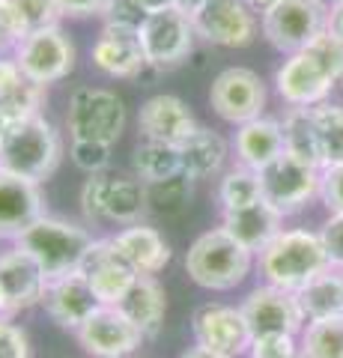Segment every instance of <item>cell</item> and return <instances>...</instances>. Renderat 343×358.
<instances>
[{
  "mask_svg": "<svg viewBox=\"0 0 343 358\" xmlns=\"http://www.w3.org/2000/svg\"><path fill=\"white\" fill-rule=\"evenodd\" d=\"M63 162V138L57 126L42 114L21 120L0 134V171L48 182Z\"/></svg>",
  "mask_w": 343,
  "mask_h": 358,
  "instance_id": "obj_1",
  "label": "cell"
},
{
  "mask_svg": "<svg viewBox=\"0 0 343 358\" xmlns=\"http://www.w3.org/2000/svg\"><path fill=\"white\" fill-rule=\"evenodd\" d=\"M260 275L265 278V284L290 289L298 293L302 287H307L316 275H323L326 268H331L328 251L319 233L311 230H281L265 248L260 251Z\"/></svg>",
  "mask_w": 343,
  "mask_h": 358,
  "instance_id": "obj_2",
  "label": "cell"
},
{
  "mask_svg": "<svg viewBox=\"0 0 343 358\" xmlns=\"http://www.w3.org/2000/svg\"><path fill=\"white\" fill-rule=\"evenodd\" d=\"M251 251L242 242H236L224 227H212L200 233L185 254V272L188 278L215 293L236 289L251 272Z\"/></svg>",
  "mask_w": 343,
  "mask_h": 358,
  "instance_id": "obj_3",
  "label": "cell"
},
{
  "mask_svg": "<svg viewBox=\"0 0 343 358\" xmlns=\"http://www.w3.org/2000/svg\"><path fill=\"white\" fill-rule=\"evenodd\" d=\"M93 245V233L75 221L42 215L33 227H27L15 239V248L27 251L33 260L42 266L48 281L63 275H72L81 268L87 248Z\"/></svg>",
  "mask_w": 343,
  "mask_h": 358,
  "instance_id": "obj_4",
  "label": "cell"
},
{
  "mask_svg": "<svg viewBox=\"0 0 343 358\" xmlns=\"http://www.w3.org/2000/svg\"><path fill=\"white\" fill-rule=\"evenodd\" d=\"M126 120L123 99L105 87H78L66 110V129L72 141H98L110 147L123 138Z\"/></svg>",
  "mask_w": 343,
  "mask_h": 358,
  "instance_id": "obj_5",
  "label": "cell"
},
{
  "mask_svg": "<svg viewBox=\"0 0 343 358\" xmlns=\"http://www.w3.org/2000/svg\"><path fill=\"white\" fill-rule=\"evenodd\" d=\"M257 173H260L263 200L272 203L281 215H295V212H302L314 197H319L323 171L298 162L290 152L278 155L272 164H265Z\"/></svg>",
  "mask_w": 343,
  "mask_h": 358,
  "instance_id": "obj_6",
  "label": "cell"
},
{
  "mask_svg": "<svg viewBox=\"0 0 343 358\" xmlns=\"http://www.w3.org/2000/svg\"><path fill=\"white\" fill-rule=\"evenodd\" d=\"M13 57L18 60L21 72L33 84L48 87V84H57L63 78H69V72L75 69V60H78V51H75V42L66 36V30L57 24V27L27 33L15 45Z\"/></svg>",
  "mask_w": 343,
  "mask_h": 358,
  "instance_id": "obj_7",
  "label": "cell"
},
{
  "mask_svg": "<svg viewBox=\"0 0 343 358\" xmlns=\"http://www.w3.org/2000/svg\"><path fill=\"white\" fill-rule=\"evenodd\" d=\"M328 27L323 0H281L263 15V36L281 54H298Z\"/></svg>",
  "mask_w": 343,
  "mask_h": 358,
  "instance_id": "obj_8",
  "label": "cell"
},
{
  "mask_svg": "<svg viewBox=\"0 0 343 358\" xmlns=\"http://www.w3.org/2000/svg\"><path fill=\"white\" fill-rule=\"evenodd\" d=\"M138 36L152 69H173L194 51L197 30L191 13H185L180 6V9H164V13H149L143 18Z\"/></svg>",
  "mask_w": 343,
  "mask_h": 358,
  "instance_id": "obj_9",
  "label": "cell"
},
{
  "mask_svg": "<svg viewBox=\"0 0 343 358\" xmlns=\"http://www.w3.org/2000/svg\"><path fill=\"white\" fill-rule=\"evenodd\" d=\"M191 334H194V346L215 352L221 358L245 355L254 341L242 308L221 305V301H209V305H200L194 310Z\"/></svg>",
  "mask_w": 343,
  "mask_h": 358,
  "instance_id": "obj_10",
  "label": "cell"
},
{
  "mask_svg": "<svg viewBox=\"0 0 343 358\" xmlns=\"http://www.w3.org/2000/svg\"><path fill=\"white\" fill-rule=\"evenodd\" d=\"M209 105L230 126H245V122L263 117L265 84L254 69L230 66L215 75L212 87H209Z\"/></svg>",
  "mask_w": 343,
  "mask_h": 358,
  "instance_id": "obj_11",
  "label": "cell"
},
{
  "mask_svg": "<svg viewBox=\"0 0 343 358\" xmlns=\"http://www.w3.org/2000/svg\"><path fill=\"white\" fill-rule=\"evenodd\" d=\"M197 39L218 48H245L257 39V18L245 0H203L191 9Z\"/></svg>",
  "mask_w": 343,
  "mask_h": 358,
  "instance_id": "obj_12",
  "label": "cell"
},
{
  "mask_svg": "<svg viewBox=\"0 0 343 358\" xmlns=\"http://www.w3.org/2000/svg\"><path fill=\"white\" fill-rule=\"evenodd\" d=\"M75 338L90 358H131L147 341L143 331L126 317V310L117 305H102L75 331Z\"/></svg>",
  "mask_w": 343,
  "mask_h": 358,
  "instance_id": "obj_13",
  "label": "cell"
},
{
  "mask_svg": "<svg viewBox=\"0 0 343 358\" xmlns=\"http://www.w3.org/2000/svg\"><path fill=\"white\" fill-rule=\"evenodd\" d=\"M242 313H245L254 338H263V334H302L307 322L302 305H298V296L272 284L251 289L248 299L242 301Z\"/></svg>",
  "mask_w": 343,
  "mask_h": 358,
  "instance_id": "obj_14",
  "label": "cell"
},
{
  "mask_svg": "<svg viewBox=\"0 0 343 358\" xmlns=\"http://www.w3.org/2000/svg\"><path fill=\"white\" fill-rule=\"evenodd\" d=\"M78 272L90 281L93 293L98 296L102 305H119V301L129 296V289L135 287V281L140 278L135 272V266L119 254L114 239H93V245L84 254Z\"/></svg>",
  "mask_w": 343,
  "mask_h": 358,
  "instance_id": "obj_15",
  "label": "cell"
},
{
  "mask_svg": "<svg viewBox=\"0 0 343 358\" xmlns=\"http://www.w3.org/2000/svg\"><path fill=\"white\" fill-rule=\"evenodd\" d=\"M275 87L290 108H316L331 96L337 84L316 57H311L307 51H298L290 54L281 63V69L275 72Z\"/></svg>",
  "mask_w": 343,
  "mask_h": 358,
  "instance_id": "obj_16",
  "label": "cell"
},
{
  "mask_svg": "<svg viewBox=\"0 0 343 358\" xmlns=\"http://www.w3.org/2000/svg\"><path fill=\"white\" fill-rule=\"evenodd\" d=\"M45 212V194L33 179L0 171V239L15 242Z\"/></svg>",
  "mask_w": 343,
  "mask_h": 358,
  "instance_id": "obj_17",
  "label": "cell"
},
{
  "mask_svg": "<svg viewBox=\"0 0 343 358\" xmlns=\"http://www.w3.org/2000/svg\"><path fill=\"white\" fill-rule=\"evenodd\" d=\"M0 289L6 296L9 317L42 305L48 289V275L27 251L9 248L0 254Z\"/></svg>",
  "mask_w": 343,
  "mask_h": 358,
  "instance_id": "obj_18",
  "label": "cell"
},
{
  "mask_svg": "<svg viewBox=\"0 0 343 358\" xmlns=\"http://www.w3.org/2000/svg\"><path fill=\"white\" fill-rule=\"evenodd\" d=\"M197 129H200V122L194 120L191 108L180 96H170V93H159L147 99L138 110V131L147 141H161V143L182 147Z\"/></svg>",
  "mask_w": 343,
  "mask_h": 358,
  "instance_id": "obj_19",
  "label": "cell"
},
{
  "mask_svg": "<svg viewBox=\"0 0 343 358\" xmlns=\"http://www.w3.org/2000/svg\"><path fill=\"white\" fill-rule=\"evenodd\" d=\"M93 66L108 78H138L143 69H149L147 54H143V45L138 30L131 27H117V24H105L98 30V36L93 42Z\"/></svg>",
  "mask_w": 343,
  "mask_h": 358,
  "instance_id": "obj_20",
  "label": "cell"
},
{
  "mask_svg": "<svg viewBox=\"0 0 343 358\" xmlns=\"http://www.w3.org/2000/svg\"><path fill=\"white\" fill-rule=\"evenodd\" d=\"M42 308H45V313L57 322L60 329L78 331L84 322L102 308V301H98L90 281H87L81 272H72V275H63V278L48 281Z\"/></svg>",
  "mask_w": 343,
  "mask_h": 358,
  "instance_id": "obj_21",
  "label": "cell"
},
{
  "mask_svg": "<svg viewBox=\"0 0 343 358\" xmlns=\"http://www.w3.org/2000/svg\"><path fill=\"white\" fill-rule=\"evenodd\" d=\"M281 221H284V215L272 203H265L263 197L257 203H248L242 209L221 212V227H224L236 242L245 245L251 254H260L265 245L278 236L284 230Z\"/></svg>",
  "mask_w": 343,
  "mask_h": 358,
  "instance_id": "obj_22",
  "label": "cell"
},
{
  "mask_svg": "<svg viewBox=\"0 0 343 358\" xmlns=\"http://www.w3.org/2000/svg\"><path fill=\"white\" fill-rule=\"evenodd\" d=\"M110 239H114L119 254L135 266L138 275H159V272H164L168 263H170V257H173L170 242L164 239L156 227H149V224H143V221L129 224V227H123L117 236H110Z\"/></svg>",
  "mask_w": 343,
  "mask_h": 358,
  "instance_id": "obj_23",
  "label": "cell"
},
{
  "mask_svg": "<svg viewBox=\"0 0 343 358\" xmlns=\"http://www.w3.org/2000/svg\"><path fill=\"white\" fill-rule=\"evenodd\" d=\"M284 129L278 120L257 117L239 126L236 131V159L239 164L251 167V171H263L265 164H272L278 155H284Z\"/></svg>",
  "mask_w": 343,
  "mask_h": 358,
  "instance_id": "obj_24",
  "label": "cell"
},
{
  "mask_svg": "<svg viewBox=\"0 0 343 358\" xmlns=\"http://www.w3.org/2000/svg\"><path fill=\"white\" fill-rule=\"evenodd\" d=\"M117 308L126 310V317L143 331V338H159L164 326V313H168V293L159 284L156 275H140L135 287L129 289V296L119 301Z\"/></svg>",
  "mask_w": 343,
  "mask_h": 358,
  "instance_id": "obj_25",
  "label": "cell"
},
{
  "mask_svg": "<svg viewBox=\"0 0 343 358\" xmlns=\"http://www.w3.org/2000/svg\"><path fill=\"white\" fill-rule=\"evenodd\" d=\"M180 152H182V173L188 179H194V182L197 179H212L215 173L224 171L227 141L218 131L200 126L180 147Z\"/></svg>",
  "mask_w": 343,
  "mask_h": 358,
  "instance_id": "obj_26",
  "label": "cell"
},
{
  "mask_svg": "<svg viewBox=\"0 0 343 358\" xmlns=\"http://www.w3.org/2000/svg\"><path fill=\"white\" fill-rule=\"evenodd\" d=\"M284 129V147L298 162L319 167L323 171V147H319V131L314 120V108H290L281 120Z\"/></svg>",
  "mask_w": 343,
  "mask_h": 358,
  "instance_id": "obj_27",
  "label": "cell"
},
{
  "mask_svg": "<svg viewBox=\"0 0 343 358\" xmlns=\"http://www.w3.org/2000/svg\"><path fill=\"white\" fill-rule=\"evenodd\" d=\"M298 305H302L307 322L314 320H343V272L326 268L311 284L298 289Z\"/></svg>",
  "mask_w": 343,
  "mask_h": 358,
  "instance_id": "obj_28",
  "label": "cell"
},
{
  "mask_svg": "<svg viewBox=\"0 0 343 358\" xmlns=\"http://www.w3.org/2000/svg\"><path fill=\"white\" fill-rule=\"evenodd\" d=\"M131 171H135V176L143 185L161 182V179L182 173V152H180V147H173V143L143 138L135 147V152H131Z\"/></svg>",
  "mask_w": 343,
  "mask_h": 358,
  "instance_id": "obj_29",
  "label": "cell"
},
{
  "mask_svg": "<svg viewBox=\"0 0 343 358\" xmlns=\"http://www.w3.org/2000/svg\"><path fill=\"white\" fill-rule=\"evenodd\" d=\"M147 215V188L138 176H110L105 194V221L114 224H138Z\"/></svg>",
  "mask_w": 343,
  "mask_h": 358,
  "instance_id": "obj_30",
  "label": "cell"
},
{
  "mask_svg": "<svg viewBox=\"0 0 343 358\" xmlns=\"http://www.w3.org/2000/svg\"><path fill=\"white\" fill-rule=\"evenodd\" d=\"M260 197H263L260 173L251 171V167H245V164L230 167V171L221 176V182H218L221 212H230V209H242V206H248V203H257Z\"/></svg>",
  "mask_w": 343,
  "mask_h": 358,
  "instance_id": "obj_31",
  "label": "cell"
},
{
  "mask_svg": "<svg viewBox=\"0 0 343 358\" xmlns=\"http://www.w3.org/2000/svg\"><path fill=\"white\" fill-rule=\"evenodd\" d=\"M305 358H343V320H314L302 329Z\"/></svg>",
  "mask_w": 343,
  "mask_h": 358,
  "instance_id": "obj_32",
  "label": "cell"
},
{
  "mask_svg": "<svg viewBox=\"0 0 343 358\" xmlns=\"http://www.w3.org/2000/svg\"><path fill=\"white\" fill-rule=\"evenodd\" d=\"M191 182L185 173H176L170 179H161V182H149L147 188V212H156V215H180L191 200Z\"/></svg>",
  "mask_w": 343,
  "mask_h": 358,
  "instance_id": "obj_33",
  "label": "cell"
},
{
  "mask_svg": "<svg viewBox=\"0 0 343 358\" xmlns=\"http://www.w3.org/2000/svg\"><path fill=\"white\" fill-rule=\"evenodd\" d=\"M319 147H323V164H343V105H316L314 108Z\"/></svg>",
  "mask_w": 343,
  "mask_h": 358,
  "instance_id": "obj_34",
  "label": "cell"
},
{
  "mask_svg": "<svg viewBox=\"0 0 343 358\" xmlns=\"http://www.w3.org/2000/svg\"><path fill=\"white\" fill-rule=\"evenodd\" d=\"M13 6H15V13H18L27 33L57 27L60 18H63L57 0H13Z\"/></svg>",
  "mask_w": 343,
  "mask_h": 358,
  "instance_id": "obj_35",
  "label": "cell"
},
{
  "mask_svg": "<svg viewBox=\"0 0 343 358\" xmlns=\"http://www.w3.org/2000/svg\"><path fill=\"white\" fill-rule=\"evenodd\" d=\"M305 51L323 63V69L335 78V84H343V39L340 36H335L331 30H323Z\"/></svg>",
  "mask_w": 343,
  "mask_h": 358,
  "instance_id": "obj_36",
  "label": "cell"
},
{
  "mask_svg": "<svg viewBox=\"0 0 343 358\" xmlns=\"http://www.w3.org/2000/svg\"><path fill=\"white\" fill-rule=\"evenodd\" d=\"M69 159L72 164L84 171L87 176L105 173L110 164V143H98V141H72L69 147Z\"/></svg>",
  "mask_w": 343,
  "mask_h": 358,
  "instance_id": "obj_37",
  "label": "cell"
},
{
  "mask_svg": "<svg viewBox=\"0 0 343 358\" xmlns=\"http://www.w3.org/2000/svg\"><path fill=\"white\" fill-rule=\"evenodd\" d=\"M108 182H110V173H96L90 179H84L81 185V212L90 224L105 221V194H108Z\"/></svg>",
  "mask_w": 343,
  "mask_h": 358,
  "instance_id": "obj_38",
  "label": "cell"
},
{
  "mask_svg": "<svg viewBox=\"0 0 343 358\" xmlns=\"http://www.w3.org/2000/svg\"><path fill=\"white\" fill-rule=\"evenodd\" d=\"M251 358H293L298 355L295 334H263V338L251 341Z\"/></svg>",
  "mask_w": 343,
  "mask_h": 358,
  "instance_id": "obj_39",
  "label": "cell"
},
{
  "mask_svg": "<svg viewBox=\"0 0 343 358\" xmlns=\"http://www.w3.org/2000/svg\"><path fill=\"white\" fill-rule=\"evenodd\" d=\"M0 358H30V338L13 317H0Z\"/></svg>",
  "mask_w": 343,
  "mask_h": 358,
  "instance_id": "obj_40",
  "label": "cell"
},
{
  "mask_svg": "<svg viewBox=\"0 0 343 358\" xmlns=\"http://www.w3.org/2000/svg\"><path fill=\"white\" fill-rule=\"evenodd\" d=\"M24 36H27V30L21 24L13 0H0V54L15 51V45Z\"/></svg>",
  "mask_w": 343,
  "mask_h": 358,
  "instance_id": "obj_41",
  "label": "cell"
},
{
  "mask_svg": "<svg viewBox=\"0 0 343 358\" xmlns=\"http://www.w3.org/2000/svg\"><path fill=\"white\" fill-rule=\"evenodd\" d=\"M105 24H117V27H131V30H140L143 18H147V13L135 3V0H108L105 6Z\"/></svg>",
  "mask_w": 343,
  "mask_h": 358,
  "instance_id": "obj_42",
  "label": "cell"
},
{
  "mask_svg": "<svg viewBox=\"0 0 343 358\" xmlns=\"http://www.w3.org/2000/svg\"><path fill=\"white\" fill-rule=\"evenodd\" d=\"M319 197L328 206L331 215L343 212V164L323 167V182H319Z\"/></svg>",
  "mask_w": 343,
  "mask_h": 358,
  "instance_id": "obj_43",
  "label": "cell"
},
{
  "mask_svg": "<svg viewBox=\"0 0 343 358\" xmlns=\"http://www.w3.org/2000/svg\"><path fill=\"white\" fill-rule=\"evenodd\" d=\"M319 239H323V245H326L331 266H340L343 268V212L331 215L323 224V230H319Z\"/></svg>",
  "mask_w": 343,
  "mask_h": 358,
  "instance_id": "obj_44",
  "label": "cell"
},
{
  "mask_svg": "<svg viewBox=\"0 0 343 358\" xmlns=\"http://www.w3.org/2000/svg\"><path fill=\"white\" fill-rule=\"evenodd\" d=\"M30 81V78L21 72V66L15 57H9V54H0V99H6L9 93H15V90Z\"/></svg>",
  "mask_w": 343,
  "mask_h": 358,
  "instance_id": "obj_45",
  "label": "cell"
},
{
  "mask_svg": "<svg viewBox=\"0 0 343 358\" xmlns=\"http://www.w3.org/2000/svg\"><path fill=\"white\" fill-rule=\"evenodd\" d=\"M63 18H93L102 15L108 0H57Z\"/></svg>",
  "mask_w": 343,
  "mask_h": 358,
  "instance_id": "obj_46",
  "label": "cell"
},
{
  "mask_svg": "<svg viewBox=\"0 0 343 358\" xmlns=\"http://www.w3.org/2000/svg\"><path fill=\"white\" fill-rule=\"evenodd\" d=\"M135 3L149 15V13H164V9H180L182 0H135Z\"/></svg>",
  "mask_w": 343,
  "mask_h": 358,
  "instance_id": "obj_47",
  "label": "cell"
},
{
  "mask_svg": "<svg viewBox=\"0 0 343 358\" xmlns=\"http://www.w3.org/2000/svg\"><path fill=\"white\" fill-rule=\"evenodd\" d=\"M326 30H331L335 36L343 39V3L331 6V13H328V27H326Z\"/></svg>",
  "mask_w": 343,
  "mask_h": 358,
  "instance_id": "obj_48",
  "label": "cell"
},
{
  "mask_svg": "<svg viewBox=\"0 0 343 358\" xmlns=\"http://www.w3.org/2000/svg\"><path fill=\"white\" fill-rule=\"evenodd\" d=\"M245 3H248L251 13H260V15H265V13H269V9L278 6L281 0H245Z\"/></svg>",
  "mask_w": 343,
  "mask_h": 358,
  "instance_id": "obj_49",
  "label": "cell"
},
{
  "mask_svg": "<svg viewBox=\"0 0 343 358\" xmlns=\"http://www.w3.org/2000/svg\"><path fill=\"white\" fill-rule=\"evenodd\" d=\"M180 358H221V355L209 352V350H200V346H191V350H185Z\"/></svg>",
  "mask_w": 343,
  "mask_h": 358,
  "instance_id": "obj_50",
  "label": "cell"
},
{
  "mask_svg": "<svg viewBox=\"0 0 343 358\" xmlns=\"http://www.w3.org/2000/svg\"><path fill=\"white\" fill-rule=\"evenodd\" d=\"M200 3H203V0H182V9H185V13H191V9H197Z\"/></svg>",
  "mask_w": 343,
  "mask_h": 358,
  "instance_id": "obj_51",
  "label": "cell"
},
{
  "mask_svg": "<svg viewBox=\"0 0 343 358\" xmlns=\"http://www.w3.org/2000/svg\"><path fill=\"white\" fill-rule=\"evenodd\" d=\"M326 3H331V6H337V3H343V0H326Z\"/></svg>",
  "mask_w": 343,
  "mask_h": 358,
  "instance_id": "obj_52",
  "label": "cell"
},
{
  "mask_svg": "<svg viewBox=\"0 0 343 358\" xmlns=\"http://www.w3.org/2000/svg\"><path fill=\"white\" fill-rule=\"evenodd\" d=\"M293 358H305V355H302V350H298V355H293Z\"/></svg>",
  "mask_w": 343,
  "mask_h": 358,
  "instance_id": "obj_53",
  "label": "cell"
},
{
  "mask_svg": "<svg viewBox=\"0 0 343 358\" xmlns=\"http://www.w3.org/2000/svg\"><path fill=\"white\" fill-rule=\"evenodd\" d=\"M323 3H326V0H323Z\"/></svg>",
  "mask_w": 343,
  "mask_h": 358,
  "instance_id": "obj_54",
  "label": "cell"
}]
</instances>
